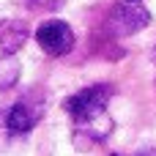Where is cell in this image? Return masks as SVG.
Returning a JSON list of instances; mask_svg holds the SVG:
<instances>
[{
    "label": "cell",
    "mask_w": 156,
    "mask_h": 156,
    "mask_svg": "<svg viewBox=\"0 0 156 156\" xmlns=\"http://www.w3.org/2000/svg\"><path fill=\"white\" fill-rule=\"evenodd\" d=\"M19 60L14 58V55H3L0 58V90H8V88H14L16 85V80H19Z\"/></svg>",
    "instance_id": "obj_6"
},
{
    "label": "cell",
    "mask_w": 156,
    "mask_h": 156,
    "mask_svg": "<svg viewBox=\"0 0 156 156\" xmlns=\"http://www.w3.org/2000/svg\"><path fill=\"white\" fill-rule=\"evenodd\" d=\"M107 22H110V27H112L118 36H132V33H140L143 27H148L151 14H148L140 3L123 0V3H118V5L110 8Z\"/></svg>",
    "instance_id": "obj_3"
},
{
    "label": "cell",
    "mask_w": 156,
    "mask_h": 156,
    "mask_svg": "<svg viewBox=\"0 0 156 156\" xmlns=\"http://www.w3.org/2000/svg\"><path fill=\"white\" fill-rule=\"evenodd\" d=\"M27 41V25L19 19H3L0 22V49L5 55H14L16 49H22Z\"/></svg>",
    "instance_id": "obj_5"
},
{
    "label": "cell",
    "mask_w": 156,
    "mask_h": 156,
    "mask_svg": "<svg viewBox=\"0 0 156 156\" xmlns=\"http://www.w3.org/2000/svg\"><path fill=\"white\" fill-rule=\"evenodd\" d=\"M36 41H38V47L49 58H60V55L71 52V47H74V30L66 22H60V19H49V22L38 25Z\"/></svg>",
    "instance_id": "obj_2"
},
{
    "label": "cell",
    "mask_w": 156,
    "mask_h": 156,
    "mask_svg": "<svg viewBox=\"0 0 156 156\" xmlns=\"http://www.w3.org/2000/svg\"><path fill=\"white\" fill-rule=\"evenodd\" d=\"M44 104L33 101V99H19L8 112H5V129L11 134H27L38 121H41Z\"/></svg>",
    "instance_id": "obj_4"
},
{
    "label": "cell",
    "mask_w": 156,
    "mask_h": 156,
    "mask_svg": "<svg viewBox=\"0 0 156 156\" xmlns=\"http://www.w3.org/2000/svg\"><path fill=\"white\" fill-rule=\"evenodd\" d=\"M112 96V88L110 85H90V88H82L80 93L69 96L63 101V110L69 112V118L74 121V126H82V123H90L101 115H107V101Z\"/></svg>",
    "instance_id": "obj_1"
},
{
    "label": "cell",
    "mask_w": 156,
    "mask_h": 156,
    "mask_svg": "<svg viewBox=\"0 0 156 156\" xmlns=\"http://www.w3.org/2000/svg\"><path fill=\"white\" fill-rule=\"evenodd\" d=\"M112 156H118V154H112Z\"/></svg>",
    "instance_id": "obj_8"
},
{
    "label": "cell",
    "mask_w": 156,
    "mask_h": 156,
    "mask_svg": "<svg viewBox=\"0 0 156 156\" xmlns=\"http://www.w3.org/2000/svg\"><path fill=\"white\" fill-rule=\"evenodd\" d=\"M129 3H137V0H129Z\"/></svg>",
    "instance_id": "obj_7"
}]
</instances>
